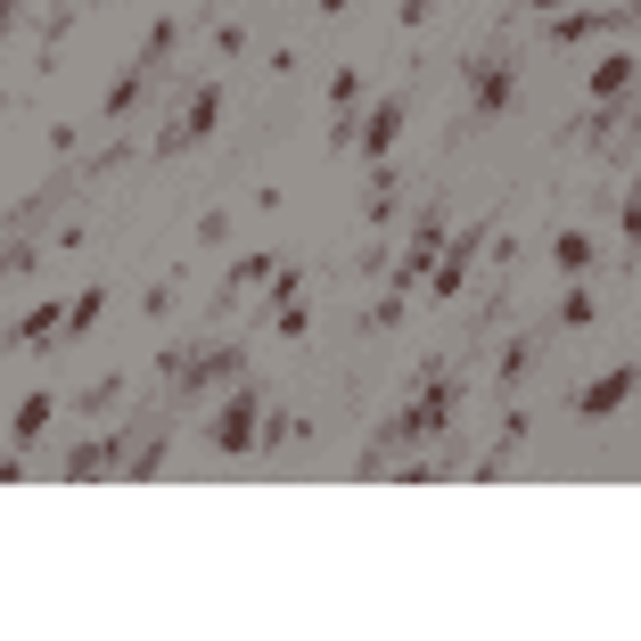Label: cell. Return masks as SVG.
Listing matches in <instances>:
<instances>
[{
	"label": "cell",
	"mask_w": 641,
	"mask_h": 641,
	"mask_svg": "<svg viewBox=\"0 0 641 641\" xmlns=\"http://www.w3.org/2000/svg\"><path fill=\"white\" fill-rule=\"evenodd\" d=\"M50 329H58V304H41V313H26V329H17V338H26V345H41Z\"/></svg>",
	"instance_id": "obj_11"
},
{
	"label": "cell",
	"mask_w": 641,
	"mask_h": 641,
	"mask_svg": "<svg viewBox=\"0 0 641 641\" xmlns=\"http://www.w3.org/2000/svg\"><path fill=\"white\" fill-rule=\"evenodd\" d=\"M214 116H222V91L206 82V91L190 99V116H181V132H173V140H206V132H214Z\"/></svg>",
	"instance_id": "obj_5"
},
{
	"label": "cell",
	"mask_w": 641,
	"mask_h": 641,
	"mask_svg": "<svg viewBox=\"0 0 641 641\" xmlns=\"http://www.w3.org/2000/svg\"><path fill=\"white\" fill-rule=\"evenodd\" d=\"M99 304H108V297H99V288H82V297L67 304V313H58V321H67V338H82V329L99 321Z\"/></svg>",
	"instance_id": "obj_9"
},
{
	"label": "cell",
	"mask_w": 641,
	"mask_h": 641,
	"mask_svg": "<svg viewBox=\"0 0 641 641\" xmlns=\"http://www.w3.org/2000/svg\"><path fill=\"white\" fill-rule=\"evenodd\" d=\"M551 256H560V272H568V280H584V272H592V239H584V231H560V239H551Z\"/></svg>",
	"instance_id": "obj_6"
},
{
	"label": "cell",
	"mask_w": 641,
	"mask_h": 641,
	"mask_svg": "<svg viewBox=\"0 0 641 641\" xmlns=\"http://www.w3.org/2000/svg\"><path fill=\"white\" fill-rule=\"evenodd\" d=\"M50 411H58V395H26L17 403V444H33L41 428H50Z\"/></svg>",
	"instance_id": "obj_8"
},
{
	"label": "cell",
	"mask_w": 641,
	"mask_h": 641,
	"mask_svg": "<svg viewBox=\"0 0 641 641\" xmlns=\"http://www.w3.org/2000/svg\"><path fill=\"white\" fill-rule=\"evenodd\" d=\"M625 82H633V58L617 50V58H601V67H592V99H617Z\"/></svg>",
	"instance_id": "obj_7"
},
{
	"label": "cell",
	"mask_w": 641,
	"mask_h": 641,
	"mask_svg": "<svg viewBox=\"0 0 641 641\" xmlns=\"http://www.w3.org/2000/svg\"><path fill=\"white\" fill-rule=\"evenodd\" d=\"M354 140H362V157H370V164H387V157H395V140H403V99H379Z\"/></svg>",
	"instance_id": "obj_2"
},
{
	"label": "cell",
	"mask_w": 641,
	"mask_h": 641,
	"mask_svg": "<svg viewBox=\"0 0 641 641\" xmlns=\"http://www.w3.org/2000/svg\"><path fill=\"white\" fill-rule=\"evenodd\" d=\"M256 411H263V387H239L231 411H214V428H206V437H214L222 452H247V444H256Z\"/></svg>",
	"instance_id": "obj_1"
},
{
	"label": "cell",
	"mask_w": 641,
	"mask_h": 641,
	"mask_svg": "<svg viewBox=\"0 0 641 641\" xmlns=\"http://www.w3.org/2000/svg\"><path fill=\"white\" fill-rule=\"evenodd\" d=\"M510 99H519V74H510V67H493V58H485V67L469 74V108H478V116H493V108H510Z\"/></svg>",
	"instance_id": "obj_4"
},
{
	"label": "cell",
	"mask_w": 641,
	"mask_h": 641,
	"mask_svg": "<svg viewBox=\"0 0 641 641\" xmlns=\"http://www.w3.org/2000/svg\"><path fill=\"white\" fill-rule=\"evenodd\" d=\"M625 395H633V370L617 362L609 379H592L584 395H575V411H584V420H609V411H625Z\"/></svg>",
	"instance_id": "obj_3"
},
{
	"label": "cell",
	"mask_w": 641,
	"mask_h": 641,
	"mask_svg": "<svg viewBox=\"0 0 641 641\" xmlns=\"http://www.w3.org/2000/svg\"><path fill=\"white\" fill-rule=\"evenodd\" d=\"M560 313H568V329H584L592 313H601V304H592V288H568V304H560Z\"/></svg>",
	"instance_id": "obj_10"
},
{
	"label": "cell",
	"mask_w": 641,
	"mask_h": 641,
	"mask_svg": "<svg viewBox=\"0 0 641 641\" xmlns=\"http://www.w3.org/2000/svg\"><path fill=\"white\" fill-rule=\"evenodd\" d=\"M527 9H534V17H551V9H560V0H527Z\"/></svg>",
	"instance_id": "obj_12"
}]
</instances>
